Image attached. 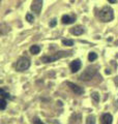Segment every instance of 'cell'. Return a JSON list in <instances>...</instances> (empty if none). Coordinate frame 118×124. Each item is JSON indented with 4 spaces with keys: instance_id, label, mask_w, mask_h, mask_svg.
<instances>
[{
    "instance_id": "cell-1",
    "label": "cell",
    "mask_w": 118,
    "mask_h": 124,
    "mask_svg": "<svg viewBox=\"0 0 118 124\" xmlns=\"http://www.w3.org/2000/svg\"><path fill=\"white\" fill-rule=\"evenodd\" d=\"M98 18L101 22H110L113 20L114 18V13L113 9L110 6H105L100 10V14H98Z\"/></svg>"
},
{
    "instance_id": "cell-2",
    "label": "cell",
    "mask_w": 118,
    "mask_h": 124,
    "mask_svg": "<svg viewBox=\"0 0 118 124\" xmlns=\"http://www.w3.org/2000/svg\"><path fill=\"white\" fill-rule=\"evenodd\" d=\"M97 69H98V66L96 65H91V66H88L85 70L81 73L80 76V79L81 81H89L91 80L92 78L95 76V73L97 72Z\"/></svg>"
},
{
    "instance_id": "cell-3",
    "label": "cell",
    "mask_w": 118,
    "mask_h": 124,
    "mask_svg": "<svg viewBox=\"0 0 118 124\" xmlns=\"http://www.w3.org/2000/svg\"><path fill=\"white\" fill-rule=\"evenodd\" d=\"M70 55V52H64V51H60L54 55H51V56H44L42 57V61L44 63H50V62H53V61H56L60 58H63V57H67Z\"/></svg>"
},
{
    "instance_id": "cell-4",
    "label": "cell",
    "mask_w": 118,
    "mask_h": 124,
    "mask_svg": "<svg viewBox=\"0 0 118 124\" xmlns=\"http://www.w3.org/2000/svg\"><path fill=\"white\" fill-rule=\"evenodd\" d=\"M30 66V60L26 57H22L17 61L16 63V69L18 71H24L26 69H28Z\"/></svg>"
},
{
    "instance_id": "cell-5",
    "label": "cell",
    "mask_w": 118,
    "mask_h": 124,
    "mask_svg": "<svg viewBox=\"0 0 118 124\" xmlns=\"http://www.w3.org/2000/svg\"><path fill=\"white\" fill-rule=\"evenodd\" d=\"M42 7V0H33L32 3H31L30 8L31 10H33V13L39 15Z\"/></svg>"
},
{
    "instance_id": "cell-6",
    "label": "cell",
    "mask_w": 118,
    "mask_h": 124,
    "mask_svg": "<svg viewBox=\"0 0 118 124\" xmlns=\"http://www.w3.org/2000/svg\"><path fill=\"white\" fill-rule=\"evenodd\" d=\"M67 86H68L70 89H72L73 92H75V93H76V94H78V95H81V94H83V93H84L83 89H82L81 87H79L78 85L72 83V82H67Z\"/></svg>"
},
{
    "instance_id": "cell-7",
    "label": "cell",
    "mask_w": 118,
    "mask_h": 124,
    "mask_svg": "<svg viewBox=\"0 0 118 124\" xmlns=\"http://www.w3.org/2000/svg\"><path fill=\"white\" fill-rule=\"evenodd\" d=\"M70 33L74 34V35H81V34L84 33V27L81 26V25L75 26L70 29Z\"/></svg>"
},
{
    "instance_id": "cell-8",
    "label": "cell",
    "mask_w": 118,
    "mask_h": 124,
    "mask_svg": "<svg viewBox=\"0 0 118 124\" xmlns=\"http://www.w3.org/2000/svg\"><path fill=\"white\" fill-rule=\"evenodd\" d=\"M70 70H72V72H77L79 69L81 68V61L77 59V60H74L72 63H70Z\"/></svg>"
},
{
    "instance_id": "cell-9",
    "label": "cell",
    "mask_w": 118,
    "mask_h": 124,
    "mask_svg": "<svg viewBox=\"0 0 118 124\" xmlns=\"http://www.w3.org/2000/svg\"><path fill=\"white\" fill-rule=\"evenodd\" d=\"M112 120H113L112 115L106 113V114H104L103 116H101V124H112Z\"/></svg>"
},
{
    "instance_id": "cell-10",
    "label": "cell",
    "mask_w": 118,
    "mask_h": 124,
    "mask_svg": "<svg viewBox=\"0 0 118 124\" xmlns=\"http://www.w3.org/2000/svg\"><path fill=\"white\" fill-rule=\"evenodd\" d=\"M75 20H76V17H69L68 15H64V16H62V18H61V21L63 24H73V23L75 22Z\"/></svg>"
},
{
    "instance_id": "cell-11",
    "label": "cell",
    "mask_w": 118,
    "mask_h": 124,
    "mask_svg": "<svg viewBox=\"0 0 118 124\" xmlns=\"http://www.w3.org/2000/svg\"><path fill=\"white\" fill-rule=\"evenodd\" d=\"M39 52H41V46H32L30 48V53L33 54V55H36V54H38Z\"/></svg>"
},
{
    "instance_id": "cell-12",
    "label": "cell",
    "mask_w": 118,
    "mask_h": 124,
    "mask_svg": "<svg viewBox=\"0 0 118 124\" xmlns=\"http://www.w3.org/2000/svg\"><path fill=\"white\" fill-rule=\"evenodd\" d=\"M86 123L87 124H95V117H94L93 115L88 116L87 120H86Z\"/></svg>"
},
{
    "instance_id": "cell-13",
    "label": "cell",
    "mask_w": 118,
    "mask_h": 124,
    "mask_svg": "<svg viewBox=\"0 0 118 124\" xmlns=\"http://www.w3.org/2000/svg\"><path fill=\"white\" fill-rule=\"evenodd\" d=\"M96 58H97V55L95 53H93V52H91V53H89V55H88V60L89 61H94V60H96Z\"/></svg>"
},
{
    "instance_id": "cell-14",
    "label": "cell",
    "mask_w": 118,
    "mask_h": 124,
    "mask_svg": "<svg viewBox=\"0 0 118 124\" xmlns=\"http://www.w3.org/2000/svg\"><path fill=\"white\" fill-rule=\"evenodd\" d=\"M62 44H63L64 46H74V41L72 39H63V40H62Z\"/></svg>"
},
{
    "instance_id": "cell-15",
    "label": "cell",
    "mask_w": 118,
    "mask_h": 124,
    "mask_svg": "<svg viewBox=\"0 0 118 124\" xmlns=\"http://www.w3.org/2000/svg\"><path fill=\"white\" fill-rule=\"evenodd\" d=\"M5 108H6V100L4 97H2L1 100H0V108H1V110H4Z\"/></svg>"
},
{
    "instance_id": "cell-16",
    "label": "cell",
    "mask_w": 118,
    "mask_h": 124,
    "mask_svg": "<svg viewBox=\"0 0 118 124\" xmlns=\"http://www.w3.org/2000/svg\"><path fill=\"white\" fill-rule=\"evenodd\" d=\"M0 94H1V96H2V97H4V98H10V95L8 94V93L4 92V90H3V89H1V90H0Z\"/></svg>"
},
{
    "instance_id": "cell-17",
    "label": "cell",
    "mask_w": 118,
    "mask_h": 124,
    "mask_svg": "<svg viewBox=\"0 0 118 124\" xmlns=\"http://www.w3.org/2000/svg\"><path fill=\"white\" fill-rule=\"evenodd\" d=\"M26 20L28 21L29 23H32V22L34 21V17H33V16L31 15V14H27V15H26Z\"/></svg>"
},
{
    "instance_id": "cell-18",
    "label": "cell",
    "mask_w": 118,
    "mask_h": 124,
    "mask_svg": "<svg viewBox=\"0 0 118 124\" xmlns=\"http://www.w3.org/2000/svg\"><path fill=\"white\" fill-rule=\"evenodd\" d=\"M91 97L95 100V101H98L100 100V95H98V93H96V92H94V93H92L91 94Z\"/></svg>"
},
{
    "instance_id": "cell-19",
    "label": "cell",
    "mask_w": 118,
    "mask_h": 124,
    "mask_svg": "<svg viewBox=\"0 0 118 124\" xmlns=\"http://www.w3.org/2000/svg\"><path fill=\"white\" fill-rule=\"evenodd\" d=\"M32 122H33V124H45V123H42V120H39L38 118H34Z\"/></svg>"
},
{
    "instance_id": "cell-20",
    "label": "cell",
    "mask_w": 118,
    "mask_h": 124,
    "mask_svg": "<svg viewBox=\"0 0 118 124\" xmlns=\"http://www.w3.org/2000/svg\"><path fill=\"white\" fill-rule=\"evenodd\" d=\"M56 23H57V20L56 19H53V20L51 21V23H50V27H54L55 25H56Z\"/></svg>"
},
{
    "instance_id": "cell-21",
    "label": "cell",
    "mask_w": 118,
    "mask_h": 124,
    "mask_svg": "<svg viewBox=\"0 0 118 124\" xmlns=\"http://www.w3.org/2000/svg\"><path fill=\"white\" fill-rule=\"evenodd\" d=\"M110 3H116V0H109Z\"/></svg>"
}]
</instances>
